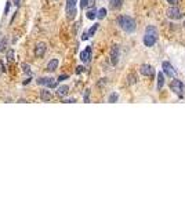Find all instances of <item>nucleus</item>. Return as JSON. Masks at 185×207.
<instances>
[{"label":"nucleus","mask_w":185,"mask_h":207,"mask_svg":"<svg viewBox=\"0 0 185 207\" xmlns=\"http://www.w3.org/2000/svg\"><path fill=\"white\" fill-rule=\"evenodd\" d=\"M159 40V32L156 29V26L154 25H148V26L145 28V33H144V44L146 47H154L156 43H158Z\"/></svg>","instance_id":"f257e3e1"},{"label":"nucleus","mask_w":185,"mask_h":207,"mask_svg":"<svg viewBox=\"0 0 185 207\" xmlns=\"http://www.w3.org/2000/svg\"><path fill=\"white\" fill-rule=\"evenodd\" d=\"M117 25H119L120 29L123 32H126V33H133L137 28L135 21H134V18L130 17V15H120V17L117 18Z\"/></svg>","instance_id":"f03ea898"},{"label":"nucleus","mask_w":185,"mask_h":207,"mask_svg":"<svg viewBox=\"0 0 185 207\" xmlns=\"http://www.w3.org/2000/svg\"><path fill=\"white\" fill-rule=\"evenodd\" d=\"M170 88L173 90L174 94H177L180 98H184L185 94H184V83L178 79H174L173 82L170 83Z\"/></svg>","instance_id":"7ed1b4c3"},{"label":"nucleus","mask_w":185,"mask_h":207,"mask_svg":"<svg viewBox=\"0 0 185 207\" xmlns=\"http://www.w3.org/2000/svg\"><path fill=\"white\" fill-rule=\"evenodd\" d=\"M76 3H78V0H66V18H68L69 21L75 20L76 17Z\"/></svg>","instance_id":"20e7f679"},{"label":"nucleus","mask_w":185,"mask_h":207,"mask_svg":"<svg viewBox=\"0 0 185 207\" xmlns=\"http://www.w3.org/2000/svg\"><path fill=\"white\" fill-rule=\"evenodd\" d=\"M119 57H120V49L117 44H115V46H112V49H111V62H112V65H117Z\"/></svg>","instance_id":"39448f33"},{"label":"nucleus","mask_w":185,"mask_h":207,"mask_svg":"<svg viewBox=\"0 0 185 207\" xmlns=\"http://www.w3.org/2000/svg\"><path fill=\"white\" fill-rule=\"evenodd\" d=\"M47 51V44L44 43V41H40V43L36 44V47H35V57L36 58H41V57L46 54Z\"/></svg>","instance_id":"423d86ee"},{"label":"nucleus","mask_w":185,"mask_h":207,"mask_svg":"<svg viewBox=\"0 0 185 207\" xmlns=\"http://www.w3.org/2000/svg\"><path fill=\"white\" fill-rule=\"evenodd\" d=\"M167 17L170 18V20H181V18L184 17V14L178 10L177 7H170L167 10Z\"/></svg>","instance_id":"0eeeda50"},{"label":"nucleus","mask_w":185,"mask_h":207,"mask_svg":"<svg viewBox=\"0 0 185 207\" xmlns=\"http://www.w3.org/2000/svg\"><path fill=\"white\" fill-rule=\"evenodd\" d=\"M162 69H163V73H164V75H167L168 78H175V71H174L173 65H171L170 62L164 61L163 64H162Z\"/></svg>","instance_id":"6e6552de"},{"label":"nucleus","mask_w":185,"mask_h":207,"mask_svg":"<svg viewBox=\"0 0 185 207\" xmlns=\"http://www.w3.org/2000/svg\"><path fill=\"white\" fill-rule=\"evenodd\" d=\"M91 54H93L91 46H87V47H86V49L80 53V61L84 62V64H87V62L91 59Z\"/></svg>","instance_id":"1a4fd4ad"},{"label":"nucleus","mask_w":185,"mask_h":207,"mask_svg":"<svg viewBox=\"0 0 185 207\" xmlns=\"http://www.w3.org/2000/svg\"><path fill=\"white\" fill-rule=\"evenodd\" d=\"M140 73L144 75V76H149V78H152L155 71H154V68H152L149 64H142V65L140 66Z\"/></svg>","instance_id":"9d476101"},{"label":"nucleus","mask_w":185,"mask_h":207,"mask_svg":"<svg viewBox=\"0 0 185 207\" xmlns=\"http://www.w3.org/2000/svg\"><path fill=\"white\" fill-rule=\"evenodd\" d=\"M98 26H100V24H94V25H93V26L90 28V29H88V31H86L84 33H83V36H82V40H87L88 37L94 36V33L97 32Z\"/></svg>","instance_id":"9b49d317"},{"label":"nucleus","mask_w":185,"mask_h":207,"mask_svg":"<svg viewBox=\"0 0 185 207\" xmlns=\"http://www.w3.org/2000/svg\"><path fill=\"white\" fill-rule=\"evenodd\" d=\"M51 98H53V95H51V93H50L49 90H41L40 91V100L41 101H44V102H49V101H51Z\"/></svg>","instance_id":"f8f14e48"},{"label":"nucleus","mask_w":185,"mask_h":207,"mask_svg":"<svg viewBox=\"0 0 185 207\" xmlns=\"http://www.w3.org/2000/svg\"><path fill=\"white\" fill-rule=\"evenodd\" d=\"M163 86H164V73L159 72L158 73V82H156V88H158V91L162 90Z\"/></svg>","instance_id":"ddd939ff"},{"label":"nucleus","mask_w":185,"mask_h":207,"mask_svg":"<svg viewBox=\"0 0 185 207\" xmlns=\"http://www.w3.org/2000/svg\"><path fill=\"white\" fill-rule=\"evenodd\" d=\"M58 64H59L58 59H57V58H53L51 61L47 64V71H49V72H54L57 68H58Z\"/></svg>","instance_id":"4468645a"},{"label":"nucleus","mask_w":185,"mask_h":207,"mask_svg":"<svg viewBox=\"0 0 185 207\" xmlns=\"http://www.w3.org/2000/svg\"><path fill=\"white\" fill-rule=\"evenodd\" d=\"M68 91H69V87L66 84L59 86V87L57 88V94H58V97H65V95L68 94Z\"/></svg>","instance_id":"2eb2a0df"},{"label":"nucleus","mask_w":185,"mask_h":207,"mask_svg":"<svg viewBox=\"0 0 185 207\" xmlns=\"http://www.w3.org/2000/svg\"><path fill=\"white\" fill-rule=\"evenodd\" d=\"M123 6V0H111V8L112 10H119Z\"/></svg>","instance_id":"dca6fc26"},{"label":"nucleus","mask_w":185,"mask_h":207,"mask_svg":"<svg viewBox=\"0 0 185 207\" xmlns=\"http://www.w3.org/2000/svg\"><path fill=\"white\" fill-rule=\"evenodd\" d=\"M37 84H44V86H49L50 83L53 82V79L51 78H39L37 79Z\"/></svg>","instance_id":"f3484780"},{"label":"nucleus","mask_w":185,"mask_h":207,"mask_svg":"<svg viewBox=\"0 0 185 207\" xmlns=\"http://www.w3.org/2000/svg\"><path fill=\"white\" fill-rule=\"evenodd\" d=\"M86 17H87L88 20H94V18H97V10H95V8H90V10L86 12Z\"/></svg>","instance_id":"a211bd4d"},{"label":"nucleus","mask_w":185,"mask_h":207,"mask_svg":"<svg viewBox=\"0 0 185 207\" xmlns=\"http://www.w3.org/2000/svg\"><path fill=\"white\" fill-rule=\"evenodd\" d=\"M107 17V8H100V10L97 11V18L98 20H104V18Z\"/></svg>","instance_id":"6ab92c4d"},{"label":"nucleus","mask_w":185,"mask_h":207,"mask_svg":"<svg viewBox=\"0 0 185 207\" xmlns=\"http://www.w3.org/2000/svg\"><path fill=\"white\" fill-rule=\"evenodd\" d=\"M137 80H138V78H137V75H134V73L127 76V83H129V84H135Z\"/></svg>","instance_id":"aec40b11"},{"label":"nucleus","mask_w":185,"mask_h":207,"mask_svg":"<svg viewBox=\"0 0 185 207\" xmlns=\"http://www.w3.org/2000/svg\"><path fill=\"white\" fill-rule=\"evenodd\" d=\"M117 100H119V94H116V93H112V94L109 95V98H108V102L113 104V102H116Z\"/></svg>","instance_id":"412c9836"},{"label":"nucleus","mask_w":185,"mask_h":207,"mask_svg":"<svg viewBox=\"0 0 185 207\" xmlns=\"http://www.w3.org/2000/svg\"><path fill=\"white\" fill-rule=\"evenodd\" d=\"M7 61H14V51L12 50H8L7 51Z\"/></svg>","instance_id":"4be33fe9"},{"label":"nucleus","mask_w":185,"mask_h":207,"mask_svg":"<svg viewBox=\"0 0 185 207\" xmlns=\"http://www.w3.org/2000/svg\"><path fill=\"white\" fill-rule=\"evenodd\" d=\"M22 69H24V72L26 73V75L31 76V69H29V65H28V64H22Z\"/></svg>","instance_id":"5701e85b"},{"label":"nucleus","mask_w":185,"mask_h":207,"mask_svg":"<svg viewBox=\"0 0 185 207\" xmlns=\"http://www.w3.org/2000/svg\"><path fill=\"white\" fill-rule=\"evenodd\" d=\"M6 44H7V39L4 37V39L2 40V43H0V51H4L6 50Z\"/></svg>","instance_id":"b1692460"},{"label":"nucleus","mask_w":185,"mask_h":207,"mask_svg":"<svg viewBox=\"0 0 185 207\" xmlns=\"http://www.w3.org/2000/svg\"><path fill=\"white\" fill-rule=\"evenodd\" d=\"M88 4V0H80V8H86Z\"/></svg>","instance_id":"393cba45"},{"label":"nucleus","mask_w":185,"mask_h":207,"mask_svg":"<svg viewBox=\"0 0 185 207\" xmlns=\"http://www.w3.org/2000/svg\"><path fill=\"white\" fill-rule=\"evenodd\" d=\"M88 97H90V90H86V93H84V102H88Z\"/></svg>","instance_id":"a878e982"},{"label":"nucleus","mask_w":185,"mask_h":207,"mask_svg":"<svg viewBox=\"0 0 185 207\" xmlns=\"http://www.w3.org/2000/svg\"><path fill=\"white\" fill-rule=\"evenodd\" d=\"M82 72H84V66H78V68H76V73H82Z\"/></svg>","instance_id":"bb28decb"},{"label":"nucleus","mask_w":185,"mask_h":207,"mask_svg":"<svg viewBox=\"0 0 185 207\" xmlns=\"http://www.w3.org/2000/svg\"><path fill=\"white\" fill-rule=\"evenodd\" d=\"M68 78H69L68 75H61V76L58 78V80H57V82H62V80H65V79H68Z\"/></svg>","instance_id":"cd10ccee"},{"label":"nucleus","mask_w":185,"mask_h":207,"mask_svg":"<svg viewBox=\"0 0 185 207\" xmlns=\"http://www.w3.org/2000/svg\"><path fill=\"white\" fill-rule=\"evenodd\" d=\"M64 102H65V104H73V102H76V100H75V98H69V100H65Z\"/></svg>","instance_id":"c85d7f7f"},{"label":"nucleus","mask_w":185,"mask_h":207,"mask_svg":"<svg viewBox=\"0 0 185 207\" xmlns=\"http://www.w3.org/2000/svg\"><path fill=\"white\" fill-rule=\"evenodd\" d=\"M167 3H168V4H171V6H175L178 3V0H167Z\"/></svg>","instance_id":"c756f323"},{"label":"nucleus","mask_w":185,"mask_h":207,"mask_svg":"<svg viewBox=\"0 0 185 207\" xmlns=\"http://www.w3.org/2000/svg\"><path fill=\"white\" fill-rule=\"evenodd\" d=\"M8 8H10V2H7V6H6V14L8 12Z\"/></svg>","instance_id":"7c9ffc66"},{"label":"nucleus","mask_w":185,"mask_h":207,"mask_svg":"<svg viewBox=\"0 0 185 207\" xmlns=\"http://www.w3.org/2000/svg\"><path fill=\"white\" fill-rule=\"evenodd\" d=\"M12 2H14V4H15V6H20L21 0H12Z\"/></svg>","instance_id":"2f4dec72"}]
</instances>
